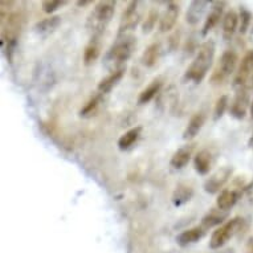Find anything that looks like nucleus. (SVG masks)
<instances>
[{"instance_id": "19", "label": "nucleus", "mask_w": 253, "mask_h": 253, "mask_svg": "<svg viewBox=\"0 0 253 253\" xmlns=\"http://www.w3.org/2000/svg\"><path fill=\"white\" fill-rule=\"evenodd\" d=\"M194 196V188L191 184L188 183H179L176 188H175L174 194H172V203L179 207L183 204L188 203Z\"/></svg>"}, {"instance_id": "5", "label": "nucleus", "mask_w": 253, "mask_h": 253, "mask_svg": "<svg viewBox=\"0 0 253 253\" xmlns=\"http://www.w3.org/2000/svg\"><path fill=\"white\" fill-rule=\"evenodd\" d=\"M240 217H235L232 220H228L227 223L219 227L215 232L212 233L211 240H210V247L212 249H219L224 247L229 241V239L237 232V229L240 228L241 225Z\"/></svg>"}, {"instance_id": "8", "label": "nucleus", "mask_w": 253, "mask_h": 253, "mask_svg": "<svg viewBox=\"0 0 253 253\" xmlns=\"http://www.w3.org/2000/svg\"><path fill=\"white\" fill-rule=\"evenodd\" d=\"M253 72V50H249L245 53V56L241 58L239 68H237L236 75L233 79V86L240 89V87L245 86V84L248 81Z\"/></svg>"}, {"instance_id": "9", "label": "nucleus", "mask_w": 253, "mask_h": 253, "mask_svg": "<svg viewBox=\"0 0 253 253\" xmlns=\"http://www.w3.org/2000/svg\"><path fill=\"white\" fill-rule=\"evenodd\" d=\"M180 13V5L175 1H169L166 9L159 17V31L161 32H170L178 21Z\"/></svg>"}, {"instance_id": "27", "label": "nucleus", "mask_w": 253, "mask_h": 253, "mask_svg": "<svg viewBox=\"0 0 253 253\" xmlns=\"http://www.w3.org/2000/svg\"><path fill=\"white\" fill-rule=\"evenodd\" d=\"M101 98H102V94H97V96L91 97L90 100L85 104V106L80 110V116L83 118H89V117L94 116L98 112V108H100Z\"/></svg>"}, {"instance_id": "4", "label": "nucleus", "mask_w": 253, "mask_h": 253, "mask_svg": "<svg viewBox=\"0 0 253 253\" xmlns=\"http://www.w3.org/2000/svg\"><path fill=\"white\" fill-rule=\"evenodd\" d=\"M237 61H239V56L235 50H225L224 53L221 54L215 71L212 73L210 83L212 85H220L224 83L225 80H228V77H231V75H233L236 71Z\"/></svg>"}, {"instance_id": "32", "label": "nucleus", "mask_w": 253, "mask_h": 253, "mask_svg": "<svg viewBox=\"0 0 253 253\" xmlns=\"http://www.w3.org/2000/svg\"><path fill=\"white\" fill-rule=\"evenodd\" d=\"M245 252L253 253V237H251V239L247 241V245H245Z\"/></svg>"}, {"instance_id": "10", "label": "nucleus", "mask_w": 253, "mask_h": 253, "mask_svg": "<svg viewBox=\"0 0 253 253\" xmlns=\"http://www.w3.org/2000/svg\"><path fill=\"white\" fill-rule=\"evenodd\" d=\"M249 104H251V94H249L248 87L243 86L240 89H237L235 100H233L232 105H231V114L239 118V120L244 118Z\"/></svg>"}, {"instance_id": "29", "label": "nucleus", "mask_w": 253, "mask_h": 253, "mask_svg": "<svg viewBox=\"0 0 253 253\" xmlns=\"http://www.w3.org/2000/svg\"><path fill=\"white\" fill-rule=\"evenodd\" d=\"M228 106V96H221L217 98L215 104V109H213V118L219 120L224 116L225 109Z\"/></svg>"}, {"instance_id": "26", "label": "nucleus", "mask_w": 253, "mask_h": 253, "mask_svg": "<svg viewBox=\"0 0 253 253\" xmlns=\"http://www.w3.org/2000/svg\"><path fill=\"white\" fill-rule=\"evenodd\" d=\"M60 23H61V17L60 16L46 17L44 20L39 21L38 24L35 25V29H36V32H39V34H50V32H53L54 29L57 28Z\"/></svg>"}, {"instance_id": "3", "label": "nucleus", "mask_w": 253, "mask_h": 253, "mask_svg": "<svg viewBox=\"0 0 253 253\" xmlns=\"http://www.w3.org/2000/svg\"><path fill=\"white\" fill-rule=\"evenodd\" d=\"M137 45L135 39L131 36H126L125 35L122 39H118L114 45L110 48V50L106 54V62L108 67H112L113 71L120 69L121 64H124L131 57V54L134 52V48Z\"/></svg>"}, {"instance_id": "11", "label": "nucleus", "mask_w": 253, "mask_h": 253, "mask_svg": "<svg viewBox=\"0 0 253 253\" xmlns=\"http://www.w3.org/2000/svg\"><path fill=\"white\" fill-rule=\"evenodd\" d=\"M224 7L225 1H215V3H212L211 12L208 13L207 17H206L203 28H202V35L203 36H206L210 31H212L216 25L219 24L221 15H223V11H224Z\"/></svg>"}, {"instance_id": "30", "label": "nucleus", "mask_w": 253, "mask_h": 253, "mask_svg": "<svg viewBox=\"0 0 253 253\" xmlns=\"http://www.w3.org/2000/svg\"><path fill=\"white\" fill-rule=\"evenodd\" d=\"M65 4H67L65 0H45L42 1V11L45 13H53L54 11H57Z\"/></svg>"}, {"instance_id": "23", "label": "nucleus", "mask_w": 253, "mask_h": 253, "mask_svg": "<svg viewBox=\"0 0 253 253\" xmlns=\"http://www.w3.org/2000/svg\"><path fill=\"white\" fill-rule=\"evenodd\" d=\"M227 216H228V212L221 211V210H211V211L208 212L207 215L204 216L203 219H202V227L204 229H210L213 228L216 225H220L225 219H227Z\"/></svg>"}, {"instance_id": "2", "label": "nucleus", "mask_w": 253, "mask_h": 253, "mask_svg": "<svg viewBox=\"0 0 253 253\" xmlns=\"http://www.w3.org/2000/svg\"><path fill=\"white\" fill-rule=\"evenodd\" d=\"M116 12V1L113 0H104L98 1L91 11V13L87 17V28L93 32V36L101 38L105 29L112 21L113 16Z\"/></svg>"}, {"instance_id": "35", "label": "nucleus", "mask_w": 253, "mask_h": 253, "mask_svg": "<svg viewBox=\"0 0 253 253\" xmlns=\"http://www.w3.org/2000/svg\"><path fill=\"white\" fill-rule=\"evenodd\" d=\"M249 145H251V147L253 149V135H252V138H251V141H249Z\"/></svg>"}, {"instance_id": "34", "label": "nucleus", "mask_w": 253, "mask_h": 253, "mask_svg": "<svg viewBox=\"0 0 253 253\" xmlns=\"http://www.w3.org/2000/svg\"><path fill=\"white\" fill-rule=\"evenodd\" d=\"M251 117H252V120H253V100H252V104H251Z\"/></svg>"}, {"instance_id": "15", "label": "nucleus", "mask_w": 253, "mask_h": 253, "mask_svg": "<svg viewBox=\"0 0 253 253\" xmlns=\"http://www.w3.org/2000/svg\"><path fill=\"white\" fill-rule=\"evenodd\" d=\"M194 149H195V145H187L180 147L171 158V166L176 169V170H180L183 167H186L188 162L191 161Z\"/></svg>"}, {"instance_id": "16", "label": "nucleus", "mask_w": 253, "mask_h": 253, "mask_svg": "<svg viewBox=\"0 0 253 253\" xmlns=\"http://www.w3.org/2000/svg\"><path fill=\"white\" fill-rule=\"evenodd\" d=\"M239 196H240L239 190H223L217 196V200H216L217 208L221 210V211L228 212L237 203Z\"/></svg>"}, {"instance_id": "13", "label": "nucleus", "mask_w": 253, "mask_h": 253, "mask_svg": "<svg viewBox=\"0 0 253 253\" xmlns=\"http://www.w3.org/2000/svg\"><path fill=\"white\" fill-rule=\"evenodd\" d=\"M204 122H206V114L203 112L195 113L194 116L191 117V120L188 121L186 129L183 131V138L186 141H191L194 138L199 134V131L203 127Z\"/></svg>"}, {"instance_id": "21", "label": "nucleus", "mask_w": 253, "mask_h": 253, "mask_svg": "<svg viewBox=\"0 0 253 253\" xmlns=\"http://www.w3.org/2000/svg\"><path fill=\"white\" fill-rule=\"evenodd\" d=\"M101 53V42L100 38L97 36H93L91 40L89 42V44L85 48V52H84V64L85 65H91L97 61V58L100 57Z\"/></svg>"}, {"instance_id": "14", "label": "nucleus", "mask_w": 253, "mask_h": 253, "mask_svg": "<svg viewBox=\"0 0 253 253\" xmlns=\"http://www.w3.org/2000/svg\"><path fill=\"white\" fill-rule=\"evenodd\" d=\"M206 232H207V229H204L202 225H198V227H194V228L183 231V232L176 237V241H178V244L182 245V247L195 244L196 241H199L200 239L206 235Z\"/></svg>"}, {"instance_id": "12", "label": "nucleus", "mask_w": 253, "mask_h": 253, "mask_svg": "<svg viewBox=\"0 0 253 253\" xmlns=\"http://www.w3.org/2000/svg\"><path fill=\"white\" fill-rule=\"evenodd\" d=\"M213 161H215V157L210 149H203L199 151L194 158V167L196 172L200 175H207L212 169Z\"/></svg>"}, {"instance_id": "24", "label": "nucleus", "mask_w": 253, "mask_h": 253, "mask_svg": "<svg viewBox=\"0 0 253 253\" xmlns=\"http://www.w3.org/2000/svg\"><path fill=\"white\" fill-rule=\"evenodd\" d=\"M142 127L141 126H137V127H133L130 129L129 131H126L125 134H122L118 139V149L125 151V150H129L131 146L138 141V138L141 137Z\"/></svg>"}, {"instance_id": "6", "label": "nucleus", "mask_w": 253, "mask_h": 253, "mask_svg": "<svg viewBox=\"0 0 253 253\" xmlns=\"http://www.w3.org/2000/svg\"><path fill=\"white\" fill-rule=\"evenodd\" d=\"M142 17V8L139 1H130L122 13L120 21V35L126 34L139 24Z\"/></svg>"}, {"instance_id": "31", "label": "nucleus", "mask_w": 253, "mask_h": 253, "mask_svg": "<svg viewBox=\"0 0 253 253\" xmlns=\"http://www.w3.org/2000/svg\"><path fill=\"white\" fill-rule=\"evenodd\" d=\"M251 24V13L247 9H241L240 11V31L241 34H245Z\"/></svg>"}, {"instance_id": "17", "label": "nucleus", "mask_w": 253, "mask_h": 253, "mask_svg": "<svg viewBox=\"0 0 253 253\" xmlns=\"http://www.w3.org/2000/svg\"><path fill=\"white\" fill-rule=\"evenodd\" d=\"M208 5H210L208 1H198V0L196 1H191V4H190L186 13L187 23L191 25L198 24L200 19L204 16Z\"/></svg>"}, {"instance_id": "22", "label": "nucleus", "mask_w": 253, "mask_h": 253, "mask_svg": "<svg viewBox=\"0 0 253 253\" xmlns=\"http://www.w3.org/2000/svg\"><path fill=\"white\" fill-rule=\"evenodd\" d=\"M162 85H163V81L161 77H158V79L153 80L149 86L141 91V94H139V97H138V104L139 105L149 104L150 101L153 100L154 97L157 96L158 93L161 91V89H162Z\"/></svg>"}, {"instance_id": "7", "label": "nucleus", "mask_w": 253, "mask_h": 253, "mask_svg": "<svg viewBox=\"0 0 253 253\" xmlns=\"http://www.w3.org/2000/svg\"><path fill=\"white\" fill-rule=\"evenodd\" d=\"M232 175V167H221L215 174H212L204 183V191L208 194H216L219 192L224 184L228 182V179Z\"/></svg>"}, {"instance_id": "25", "label": "nucleus", "mask_w": 253, "mask_h": 253, "mask_svg": "<svg viewBox=\"0 0 253 253\" xmlns=\"http://www.w3.org/2000/svg\"><path fill=\"white\" fill-rule=\"evenodd\" d=\"M159 54H161V44L159 42H153L150 44L146 50L142 54L141 61L142 64L145 65L146 68H151L157 64L158 58H159Z\"/></svg>"}, {"instance_id": "20", "label": "nucleus", "mask_w": 253, "mask_h": 253, "mask_svg": "<svg viewBox=\"0 0 253 253\" xmlns=\"http://www.w3.org/2000/svg\"><path fill=\"white\" fill-rule=\"evenodd\" d=\"M125 75L124 68H120L117 71H112L110 75H108L105 79H102L98 84V91L100 94H106L109 91H112V89L114 86H117V84L120 83L122 77Z\"/></svg>"}, {"instance_id": "33", "label": "nucleus", "mask_w": 253, "mask_h": 253, "mask_svg": "<svg viewBox=\"0 0 253 253\" xmlns=\"http://www.w3.org/2000/svg\"><path fill=\"white\" fill-rule=\"evenodd\" d=\"M90 1H77V5H86L89 4Z\"/></svg>"}, {"instance_id": "18", "label": "nucleus", "mask_w": 253, "mask_h": 253, "mask_svg": "<svg viewBox=\"0 0 253 253\" xmlns=\"http://www.w3.org/2000/svg\"><path fill=\"white\" fill-rule=\"evenodd\" d=\"M240 23V16L235 11H228L223 17V36L225 40H231L236 34Z\"/></svg>"}, {"instance_id": "28", "label": "nucleus", "mask_w": 253, "mask_h": 253, "mask_svg": "<svg viewBox=\"0 0 253 253\" xmlns=\"http://www.w3.org/2000/svg\"><path fill=\"white\" fill-rule=\"evenodd\" d=\"M158 17H161L159 16V13H158V11H155V9L150 11V13L147 15L145 21H143V24H142V31H143V34H149V32L153 31L155 24H157Z\"/></svg>"}, {"instance_id": "1", "label": "nucleus", "mask_w": 253, "mask_h": 253, "mask_svg": "<svg viewBox=\"0 0 253 253\" xmlns=\"http://www.w3.org/2000/svg\"><path fill=\"white\" fill-rule=\"evenodd\" d=\"M215 50L216 45L212 39L204 42L196 52V56L192 60L191 65L187 68L186 73H184V80L191 81L194 84L202 83L210 71V68L212 67V62L215 58Z\"/></svg>"}]
</instances>
